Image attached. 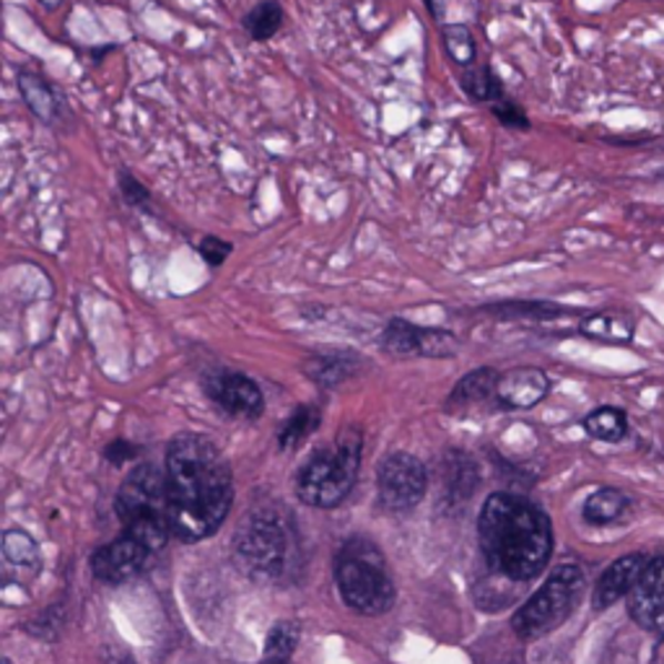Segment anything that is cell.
Returning a JSON list of instances; mask_svg holds the SVG:
<instances>
[{
  "mask_svg": "<svg viewBox=\"0 0 664 664\" xmlns=\"http://www.w3.org/2000/svg\"><path fill=\"white\" fill-rule=\"evenodd\" d=\"M582 426L586 434L597 439V442L617 444L628 436V415H625V411H621V408L602 405V408H594V411L586 415Z\"/></svg>",
  "mask_w": 664,
  "mask_h": 664,
  "instance_id": "obj_20",
  "label": "cell"
},
{
  "mask_svg": "<svg viewBox=\"0 0 664 664\" xmlns=\"http://www.w3.org/2000/svg\"><path fill=\"white\" fill-rule=\"evenodd\" d=\"M579 332L605 345H628L636 338V316L623 309H602V312L586 314L579 322Z\"/></svg>",
  "mask_w": 664,
  "mask_h": 664,
  "instance_id": "obj_16",
  "label": "cell"
},
{
  "mask_svg": "<svg viewBox=\"0 0 664 664\" xmlns=\"http://www.w3.org/2000/svg\"><path fill=\"white\" fill-rule=\"evenodd\" d=\"M499 376H501V372H496L493 366H483V369H475V372L465 374L457 382V388L452 390L450 405L460 408L462 411V408H473L477 403H485V400L496 398Z\"/></svg>",
  "mask_w": 664,
  "mask_h": 664,
  "instance_id": "obj_18",
  "label": "cell"
},
{
  "mask_svg": "<svg viewBox=\"0 0 664 664\" xmlns=\"http://www.w3.org/2000/svg\"><path fill=\"white\" fill-rule=\"evenodd\" d=\"M460 87L477 104L493 107V104L504 102V99L509 97L506 89H504V81H501L499 76L493 73L491 66H481V68H473V71L462 73L460 76Z\"/></svg>",
  "mask_w": 664,
  "mask_h": 664,
  "instance_id": "obj_21",
  "label": "cell"
},
{
  "mask_svg": "<svg viewBox=\"0 0 664 664\" xmlns=\"http://www.w3.org/2000/svg\"><path fill=\"white\" fill-rule=\"evenodd\" d=\"M625 600H628L625 605H628L631 621L641 631L664 638V555H654L648 561L638 584L633 586V592Z\"/></svg>",
  "mask_w": 664,
  "mask_h": 664,
  "instance_id": "obj_11",
  "label": "cell"
},
{
  "mask_svg": "<svg viewBox=\"0 0 664 664\" xmlns=\"http://www.w3.org/2000/svg\"><path fill=\"white\" fill-rule=\"evenodd\" d=\"M473 314H489L501 322H553L559 316L582 314L579 309L555 304V301L543 299H509V301H493L473 309Z\"/></svg>",
  "mask_w": 664,
  "mask_h": 664,
  "instance_id": "obj_15",
  "label": "cell"
},
{
  "mask_svg": "<svg viewBox=\"0 0 664 664\" xmlns=\"http://www.w3.org/2000/svg\"><path fill=\"white\" fill-rule=\"evenodd\" d=\"M656 145H660V149H662V151H664V141H660V143H656Z\"/></svg>",
  "mask_w": 664,
  "mask_h": 664,
  "instance_id": "obj_34",
  "label": "cell"
},
{
  "mask_svg": "<svg viewBox=\"0 0 664 664\" xmlns=\"http://www.w3.org/2000/svg\"><path fill=\"white\" fill-rule=\"evenodd\" d=\"M299 644V628L293 623H278L273 631L268 633L265 641V656L270 662H285L293 654V648Z\"/></svg>",
  "mask_w": 664,
  "mask_h": 664,
  "instance_id": "obj_27",
  "label": "cell"
},
{
  "mask_svg": "<svg viewBox=\"0 0 664 664\" xmlns=\"http://www.w3.org/2000/svg\"><path fill=\"white\" fill-rule=\"evenodd\" d=\"M114 664H130V662H114Z\"/></svg>",
  "mask_w": 664,
  "mask_h": 664,
  "instance_id": "obj_36",
  "label": "cell"
},
{
  "mask_svg": "<svg viewBox=\"0 0 664 664\" xmlns=\"http://www.w3.org/2000/svg\"><path fill=\"white\" fill-rule=\"evenodd\" d=\"M149 547L138 543L130 535H122L114 543L99 547L91 559V569L94 576L102 579L107 584H122L135 574H141L145 561H149Z\"/></svg>",
  "mask_w": 664,
  "mask_h": 664,
  "instance_id": "obj_13",
  "label": "cell"
},
{
  "mask_svg": "<svg viewBox=\"0 0 664 664\" xmlns=\"http://www.w3.org/2000/svg\"><path fill=\"white\" fill-rule=\"evenodd\" d=\"M361 431L349 426L341 431L335 444L322 446L304 462L296 477L299 499L309 506L332 509L349 496L361 467Z\"/></svg>",
  "mask_w": 664,
  "mask_h": 664,
  "instance_id": "obj_3",
  "label": "cell"
},
{
  "mask_svg": "<svg viewBox=\"0 0 664 664\" xmlns=\"http://www.w3.org/2000/svg\"><path fill=\"white\" fill-rule=\"evenodd\" d=\"M426 467L408 452H395L382 462L380 496L392 512H405L421 504L426 493Z\"/></svg>",
  "mask_w": 664,
  "mask_h": 664,
  "instance_id": "obj_9",
  "label": "cell"
},
{
  "mask_svg": "<svg viewBox=\"0 0 664 664\" xmlns=\"http://www.w3.org/2000/svg\"><path fill=\"white\" fill-rule=\"evenodd\" d=\"M283 21H285V11L278 0H260V3L252 6L250 13L244 17L242 27L254 42H268L281 32Z\"/></svg>",
  "mask_w": 664,
  "mask_h": 664,
  "instance_id": "obj_22",
  "label": "cell"
},
{
  "mask_svg": "<svg viewBox=\"0 0 664 664\" xmlns=\"http://www.w3.org/2000/svg\"><path fill=\"white\" fill-rule=\"evenodd\" d=\"M3 553H6V559H9L11 563H17V566L37 569V563H40V551H37V543L21 530L6 532Z\"/></svg>",
  "mask_w": 664,
  "mask_h": 664,
  "instance_id": "obj_26",
  "label": "cell"
},
{
  "mask_svg": "<svg viewBox=\"0 0 664 664\" xmlns=\"http://www.w3.org/2000/svg\"><path fill=\"white\" fill-rule=\"evenodd\" d=\"M306 374L322 388H338V384L356 374V356L351 353H324L309 361Z\"/></svg>",
  "mask_w": 664,
  "mask_h": 664,
  "instance_id": "obj_23",
  "label": "cell"
},
{
  "mask_svg": "<svg viewBox=\"0 0 664 664\" xmlns=\"http://www.w3.org/2000/svg\"><path fill=\"white\" fill-rule=\"evenodd\" d=\"M291 532L283 516L275 512H258L244 522L237 537L239 559L258 579H278L289 566Z\"/></svg>",
  "mask_w": 664,
  "mask_h": 664,
  "instance_id": "obj_7",
  "label": "cell"
},
{
  "mask_svg": "<svg viewBox=\"0 0 664 664\" xmlns=\"http://www.w3.org/2000/svg\"><path fill=\"white\" fill-rule=\"evenodd\" d=\"M198 252H200V258L205 260V265L221 268L223 262L229 260V254L234 252V247H231L229 242H223V239H219V237H203L198 242Z\"/></svg>",
  "mask_w": 664,
  "mask_h": 664,
  "instance_id": "obj_30",
  "label": "cell"
},
{
  "mask_svg": "<svg viewBox=\"0 0 664 664\" xmlns=\"http://www.w3.org/2000/svg\"><path fill=\"white\" fill-rule=\"evenodd\" d=\"M442 42H444V50H446V56H450L452 63H457L462 68L475 63L477 42L467 24H446L442 29Z\"/></svg>",
  "mask_w": 664,
  "mask_h": 664,
  "instance_id": "obj_25",
  "label": "cell"
},
{
  "mask_svg": "<svg viewBox=\"0 0 664 664\" xmlns=\"http://www.w3.org/2000/svg\"><path fill=\"white\" fill-rule=\"evenodd\" d=\"M19 89L29 110L44 125H56L63 118V99L42 73L19 71Z\"/></svg>",
  "mask_w": 664,
  "mask_h": 664,
  "instance_id": "obj_17",
  "label": "cell"
},
{
  "mask_svg": "<svg viewBox=\"0 0 664 664\" xmlns=\"http://www.w3.org/2000/svg\"><path fill=\"white\" fill-rule=\"evenodd\" d=\"M489 110H491L493 118H496L501 122V125L509 128V130H522V133H524V130L532 128L527 112H524L522 107L516 104L512 97H506L504 102L489 107Z\"/></svg>",
  "mask_w": 664,
  "mask_h": 664,
  "instance_id": "obj_29",
  "label": "cell"
},
{
  "mask_svg": "<svg viewBox=\"0 0 664 664\" xmlns=\"http://www.w3.org/2000/svg\"><path fill=\"white\" fill-rule=\"evenodd\" d=\"M107 457H110L112 462H125L130 457H135V446L128 442H114V444H110V450H107Z\"/></svg>",
  "mask_w": 664,
  "mask_h": 664,
  "instance_id": "obj_31",
  "label": "cell"
},
{
  "mask_svg": "<svg viewBox=\"0 0 664 664\" xmlns=\"http://www.w3.org/2000/svg\"><path fill=\"white\" fill-rule=\"evenodd\" d=\"M382 349L392 356L450 359L457 353V335L444 328H421L405 316H392L382 330Z\"/></svg>",
  "mask_w": 664,
  "mask_h": 664,
  "instance_id": "obj_8",
  "label": "cell"
},
{
  "mask_svg": "<svg viewBox=\"0 0 664 664\" xmlns=\"http://www.w3.org/2000/svg\"><path fill=\"white\" fill-rule=\"evenodd\" d=\"M118 516L130 535L138 543L159 551L167 545L172 516H169L167 475L153 465H141L125 477L118 491Z\"/></svg>",
  "mask_w": 664,
  "mask_h": 664,
  "instance_id": "obj_4",
  "label": "cell"
},
{
  "mask_svg": "<svg viewBox=\"0 0 664 664\" xmlns=\"http://www.w3.org/2000/svg\"><path fill=\"white\" fill-rule=\"evenodd\" d=\"M203 390L221 411L237 415V419H258L265 411V398H262L258 382L242 372L213 369L205 374Z\"/></svg>",
  "mask_w": 664,
  "mask_h": 664,
  "instance_id": "obj_10",
  "label": "cell"
},
{
  "mask_svg": "<svg viewBox=\"0 0 664 664\" xmlns=\"http://www.w3.org/2000/svg\"><path fill=\"white\" fill-rule=\"evenodd\" d=\"M40 3L44 6V9H50V11H56L60 3H63V0H40Z\"/></svg>",
  "mask_w": 664,
  "mask_h": 664,
  "instance_id": "obj_33",
  "label": "cell"
},
{
  "mask_svg": "<svg viewBox=\"0 0 664 664\" xmlns=\"http://www.w3.org/2000/svg\"><path fill=\"white\" fill-rule=\"evenodd\" d=\"M648 561H652V555L628 553V555H623V559H617L613 566H607L605 574H602L597 579V584H594V592H592L594 610L602 613V610L613 607L615 602L628 597V594L633 592V586L638 584L641 574L646 571Z\"/></svg>",
  "mask_w": 664,
  "mask_h": 664,
  "instance_id": "obj_14",
  "label": "cell"
},
{
  "mask_svg": "<svg viewBox=\"0 0 664 664\" xmlns=\"http://www.w3.org/2000/svg\"><path fill=\"white\" fill-rule=\"evenodd\" d=\"M322 415H320V408L316 405H299L296 411H293L285 423L281 426V434H278V444H281V450H296L299 444L306 442V436H312L316 426H320Z\"/></svg>",
  "mask_w": 664,
  "mask_h": 664,
  "instance_id": "obj_24",
  "label": "cell"
},
{
  "mask_svg": "<svg viewBox=\"0 0 664 664\" xmlns=\"http://www.w3.org/2000/svg\"><path fill=\"white\" fill-rule=\"evenodd\" d=\"M338 590L345 605L364 615H382L395 605V584L380 547L369 540H349L335 563Z\"/></svg>",
  "mask_w": 664,
  "mask_h": 664,
  "instance_id": "obj_5",
  "label": "cell"
},
{
  "mask_svg": "<svg viewBox=\"0 0 664 664\" xmlns=\"http://www.w3.org/2000/svg\"><path fill=\"white\" fill-rule=\"evenodd\" d=\"M118 184H120L122 200H125L130 208H138V211L151 213V190L145 188V184L138 182L133 174L125 172V169H120Z\"/></svg>",
  "mask_w": 664,
  "mask_h": 664,
  "instance_id": "obj_28",
  "label": "cell"
},
{
  "mask_svg": "<svg viewBox=\"0 0 664 664\" xmlns=\"http://www.w3.org/2000/svg\"><path fill=\"white\" fill-rule=\"evenodd\" d=\"M423 3H426V9H429V13L434 19H442V0H423Z\"/></svg>",
  "mask_w": 664,
  "mask_h": 664,
  "instance_id": "obj_32",
  "label": "cell"
},
{
  "mask_svg": "<svg viewBox=\"0 0 664 664\" xmlns=\"http://www.w3.org/2000/svg\"><path fill=\"white\" fill-rule=\"evenodd\" d=\"M584 594V574L574 563L559 566L547 582L516 610L514 631L522 638H540L569 621Z\"/></svg>",
  "mask_w": 664,
  "mask_h": 664,
  "instance_id": "obj_6",
  "label": "cell"
},
{
  "mask_svg": "<svg viewBox=\"0 0 664 664\" xmlns=\"http://www.w3.org/2000/svg\"><path fill=\"white\" fill-rule=\"evenodd\" d=\"M477 530L485 559L514 582L535 579L551 561V520L535 504L512 493H493L485 501Z\"/></svg>",
  "mask_w": 664,
  "mask_h": 664,
  "instance_id": "obj_2",
  "label": "cell"
},
{
  "mask_svg": "<svg viewBox=\"0 0 664 664\" xmlns=\"http://www.w3.org/2000/svg\"><path fill=\"white\" fill-rule=\"evenodd\" d=\"M551 392V376L537 366H514L501 372L496 384V403L509 411H530L543 403Z\"/></svg>",
  "mask_w": 664,
  "mask_h": 664,
  "instance_id": "obj_12",
  "label": "cell"
},
{
  "mask_svg": "<svg viewBox=\"0 0 664 664\" xmlns=\"http://www.w3.org/2000/svg\"><path fill=\"white\" fill-rule=\"evenodd\" d=\"M167 496L172 530L184 543L211 537L231 509V470L200 434H180L167 446Z\"/></svg>",
  "mask_w": 664,
  "mask_h": 664,
  "instance_id": "obj_1",
  "label": "cell"
},
{
  "mask_svg": "<svg viewBox=\"0 0 664 664\" xmlns=\"http://www.w3.org/2000/svg\"><path fill=\"white\" fill-rule=\"evenodd\" d=\"M3 664H11V662H9V660H3Z\"/></svg>",
  "mask_w": 664,
  "mask_h": 664,
  "instance_id": "obj_37",
  "label": "cell"
},
{
  "mask_svg": "<svg viewBox=\"0 0 664 664\" xmlns=\"http://www.w3.org/2000/svg\"><path fill=\"white\" fill-rule=\"evenodd\" d=\"M268 664H285V662H268Z\"/></svg>",
  "mask_w": 664,
  "mask_h": 664,
  "instance_id": "obj_35",
  "label": "cell"
},
{
  "mask_svg": "<svg viewBox=\"0 0 664 664\" xmlns=\"http://www.w3.org/2000/svg\"><path fill=\"white\" fill-rule=\"evenodd\" d=\"M631 509V499L621 489H600L584 501V520L594 527H607L623 520V514Z\"/></svg>",
  "mask_w": 664,
  "mask_h": 664,
  "instance_id": "obj_19",
  "label": "cell"
}]
</instances>
